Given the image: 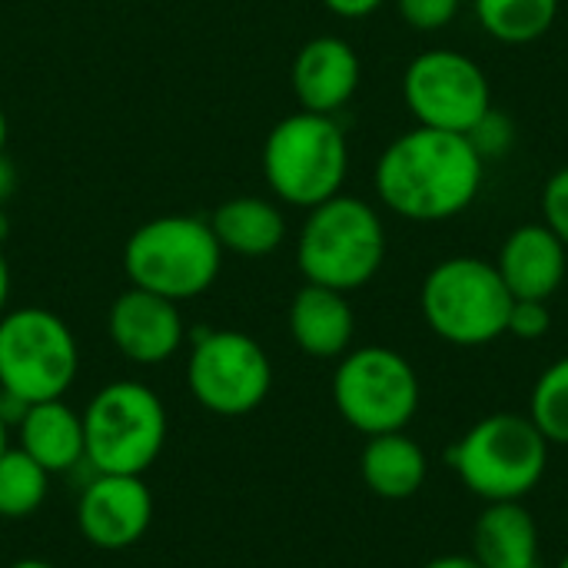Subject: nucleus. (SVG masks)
Here are the masks:
<instances>
[{"mask_svg":"<svg viewBox=\"0 0 568 568\" xmlns=\"http://www.w3.org/2000/svg\"><path fill=\"white\" fill-rule=\"evenodd\" d=\"M486 160L466 133L416 126L396 136L376 163V193L403 220L439 223L473 206Z\"/></svg>","mask_w":568,"mask_h":568,"instance_id":"nucleus-1","label":"nucleus"},{"mask_svg":"<svg viewBox=\"0 0 568 568\" xmlns=\"http://www.w3.org/2000/svg\"><path fill=\"white\" fill-rule=\"evenodd\" d=\"M223 266V246L210 220L166 213L136 226L123 246V273L130 286L166 296L173 303L206 293Z\"/></svg>","mask_w":568,"mask_h":568,"instance_id":"nucleus-2","label":"nucleus"},{"mask_svg":"<svg viewBox=\"0 0 568 568\" xmlns=\"http://www.w3.org/2000/svg\"><path fill=\"white\" fill-rule=\"evenodd\" d=\"M383 260L386 230L366 200L336 193L306 213L296 243V263L306 283L349 293L366 286L379 273Z\"/></svg>","mask_w":568,"mask_h":568,"instance_id":"nucleus-3","label":"nucleus"},{"mask_svg":"<svg viewBox=\"0 0 568 568\" xmlns=\"http://www.w3.org/2000/svg\"><path fill=\"white\" fill-rule=\"evenodd\" d=\"M349 170V143L329 113H290L263 143V176L270 190L290 203L313 210L343 190Z\"/></svg>","mask_w":568,"mask_h":568,"instance_id":"nucleus-4","label":"nucleus"},{"mask_svg":"<svg viewBox=\"0 0 568 568\" xmlns=\"http://www.w3.org/2000/svg\"><path fill=\"white\" fill-rule=\"evenodd\" d=\"M166 406L146 383H106L83 409L87 466L93 473L146 476L166 446Z\"/></svg>","mask_w":568,"mask_h":568,"instance_id":"nucleus-5","label":"nucleus"},{"mask_svg":"<svg viewBox=\"0 0 568 568\" xmlns=\"http://www.w3.org/2000/svg\"><path fill=\"white\" fill-rule=\"evenodd\" d=\"M456 476L486 503H523L546 476L549 443L529 416L496 413L449 453Z\"/></svg>","mask_w":568,"mask_h":568,"instance_id":"nucleus-6","label":"nucleus"},{"mask_svg":"<svg viewBox=\"0 0 568 568\" xmlns=\"http://www.w3.org/2000/svg\"><path fill=\"white\" fill-rule=\"evenodd\" d=\"M419 303L439 339L453 346H486L506 333L516 300L489 260L453 256L429 270Z\"/></svg>","mask_w":568,"mask_h":568,"instance_id":"nucleus-7","label":"nucleus"},{"mask_svg":"<svg viewBox=\"0 0 568 568\" xmlns=\"http://www.w3.org/2000/svg\"><path fill=\"white\" fill-rule=\"evenodd\" d=\"M80 373L73 329L43 306H20L0 316V389L27 406L63 399Z\"/></svg>","mask_w":568,"mask_h":568,"instance_id":"nucleus-8","label":"nucleus"},{"mask_svg":"<svg viewBox=\"0 0 568 568\" xmlns=\"http://www.w3.org/2000/svg\"><path fill=\"white\" fill-rule=\"evenodd\" d=\"M333 403L363 436L399 433L419 409V376L396 349L359 346L349 349L333 373Z\"/></svg>","mask_w":568,"mask_h":568,"instance_id":"nucleus-9","label":"nucleus"},{"mask_svg":"<svg viewBox=\"0 0 568 568\" xmlns=\"http://www.w3.org/2000/svg\"><path fill=\"white\" fill-rule=\"evenodd\" d=\"M186 386L206 413L240 419L266 403L273 363L266 349L240 329H203L190 346Z\"/></svg>","mask_w":568,"mask_h":568,"instance_id":"nucleus-10","label":"nucleus"},{"mask_svg":"<svg viewBox=\"0 0 568 568\" xmlns=\"http://www.w3.org/2000/svg\"><path fill=\"white\" fill-rule=\"evenodd\" d=\"M403 97L419 126L473 133L493 110V87L476 60L439 47L419 53L403 77Z\"/></svg>","mask_w":568,"mask_h":568,"instance_id":"nucleus-11","label":"nucleus"},{"mask_svg":"<svg viewBox=\"0 0 568 568\" xmlns=\"http://www.w3.org/2000/svg\"><path fill=\"white\" fill-rule=\"evenodd\" d=\"M153 526V493L143 476L93 473L77 499V529L100 552L133 549Z\"/></svg>","mask_w":568,"mask_h":568,"instance_id":"nucleus-12","label":"nucleus"},{"mask_svg":"<svg viewBox=\"0 0 568 568\" xmlns=\"http://www.w3.org/2000/svg\"><path fill=\"white\" fill-rule=\"evenodd\" d=\"M106 333L116 353L136 366H160L173 359L186 339L180 303L130 286L120 293L106 313Z\"/></svg>","mask_w":568,"mask_h":568,"instance_id":"nucleus-13","label":"nucleus"},{"mask_svg":"<svg viewBox=\"0 0 568 568\" xmlns=\"http://www.w3.org/2000/svg\"><path fill=\"white\" fill-rule=\"evenodd\" d=\"M359 57L343 37H313L293 60V93L310 113H336L359 90Z\"/></svg>","mask_w":568,"mask_h":568,"instance_id":"nucleus-14","label":"nucleus"},{"mask_svg":"<svg viewBox=\"0 0 568 568\" xmlns=\"http://www.w3.org/2000/svg\"><path fill=\"white\" fill-rule=\"evenodd\" d=\"M496 270L513 300H549L566 280L568 246L546 223H526L506 236Z\"/></svg>","mask_w":568,"mask_h":568,"instance_id":"nucleus-15","label":"nucleus"},{"mask_svg":"<svg viewBox=\"0 0 568 568\" xmlns=\"http://www.w3.org/2000/svg\"><path fill=\"white\" fill-rule=\"evenodd\" d=\"M356 333V316L346 293L306 283L290 303V336L316 359H339L349 353Z\"/></svg>","mask_w":568,"mask_h":568,"instance_id":"nucleus-16","label":"nucleus"},{"mask_svg":"<svg viewBox=\"0 0 568 568\" xmlns=\"http://www.w3.org/2000/svg\"><path fill=\"white\" fill-rule=\"evenodd\" d=\"M17 446L50 476L70 473L80 463L87 466L83 413H77L67 399L27 406L23 419L17 423Z\"/></svg>","mask_w":568,"mask_h":568,"instance_id":"nucleus-17","label":"nucleus"},{"mask_svg":"<svg viewBox=\"0 0 568 568\" xmlns=\"http://www.w3.org/2000/svg\"><path fill=\"white\" fill-rule=\"evenodd\" d=\"M473 556L483 568H542L532 513L523 503H489L473 529Z\"/></svg>","mask_w":568,"mask_h":568,"instance_id":"nucleus-18","label":"nucleus"},{"mask_svg":"<svg viewBox=\"0 0 568 568\" xmlns=\"http://www.w3.org/2000/svg\"><path fill=\"white\" fill-rule=\"evenodd\" d=\"M210 226L223 253L250 260L276 253L286 240V220L280 206L263 196H233L220 203L210 216Z\"/></svg>","mask_w":568,"mask_h":568,"instance_id":"nucleus-19","label":"nucleus"},{"mask_svg":"<svg viewBox=\"0 0 568 568\" xmlns=\"http://www.w3.org/2000/svg\"><path fill=\"white\" fill-rule=\"evenodd\" d=\"M359 473L373 496L403 503L413 499L426 483V453L403 429L369 436L359 456Z\"/></svg>","mask_w":568,"mask_h":568,"instance_id":"nucleus-20","label":"nucleus"},{"mask_svg":"<svg viewBox=\"0 0 568 568\" xmlns=\"http://www.w3.org/2000/svg\"><path fill=\"white\" fill-rule=\"evenodd\" d=\"M559 0H476L479 27L503 43H532L556 23Z\"/></svg>","mask_w":568,"mask_h":568,"instance_id":"nucleus-21","label":"nucleus"},{"mask_svg":"<svg viewBox=\"0 0 568 568\" xmlns=\"http://www.w3.org/2000/svg\"><path fill=\"white\" fill-rule=\"evenodd\" d=\"M50 493V473L20 446L0 456V523H20L40 513Z\"/></svg>","mask_w":568,"mask_h":568,"instance_id":"nucleus-22","label":"nucleus"},{"mask_svg":"<svg viewBox=\"0 0 568 568\" xmlns=\"http://www.w3.org/2000/svg\"><path fill=\"white\" fill-rule=\"evenodd\" d=\"M529 419L549 446H568V356L539 376L529 399Z\"/></svg>","mask_w":568,"mask_h":568,"instance_id":"nucleus-23","label":"nucleus"},{"mask_svg":"<svg viewBox=\"0 0 568 568\" xmlns=\"http://www.w3.org/2000/svg\"><path fill=\"white\" fill-rule=\"evenodd\" d=\"M399 17L416 30H439L459 13V0H396Z\"/></svg>","mask_w":568,"mask_h":568,"instance_id":"nucleus-24","label":"nucleus"},{"mask_svg":"<svg viewBox=\"0 0 568 568\" xmlns=\"http://www.w3.org/2000/svg\"><path fill=\"white\" fill-rule=\"evenodd\" d=\"M549 326H552V316H549L546 300H516L506 333H513L519 339H539L549 333Z\"/></svg>","mask_w":568,"mask_h":568,"instance_id":"nucleus-25","label":"nucleus"},{"mask_svg":"<svg viewBox=\"0 0 568 568\" xmlns=\"http://www.w3.org/2000/svg\"><path fill=\"white\" fill-rule=\"evenodd\" d=\"M542 213H546V226L568 246V166L549 176L542 190Z\"/></svg>","mask_w":568,"mask_h":568,"instance_id":"nucleus-26","label":"nucleus"},{"mask_svg":"<svg viewBox=\"0 0 568 568\" xmlns=\"http://www.w3.org/2000/svg\"><path fill=\"white\" fill-rule=\"evenodd\" d=\"M469 140H473V146L479 150V156L486 160L489 153L493 156H499V153H506V146L513 143V123L503 116V113H496V110H489L479 123H476V130L473 133H466Z\"/></svg>","mask_w":568,"mask_h":568,"instance_id":"nucleus-27","label":"nucleus"},{"mask_svg":"<svg viewBox=\"0 0 568 568\" xmlns=\"http://www.w3.org/2000/svg\"><path fill=\"white\" fill-rule=\"evenodd\" d=\"M336 17H346V20H359V17H369L373 10L383 7V0H323Z\"/></svg>","mask_w":568,"mask_h":568,"instance_id":"nucleus-28","label":"nucleus"},{"mask_svg":"<svg viewBox=\"0 0 568 568\" xmlns=\"http://www.w3.org/2000/svg\"><path fill=\"white\" fill-rule=\"evenodd\" d=\"M13 190H17V170H13L10 160L0 153V206L13 196Z\"/></svg>","mask_w":568,"mask_h":568,"instance_id":"nucleus-29","label":"nucleus"},{"mask_svg":"<svg viewBox=\"0 0 568 568\" xmlns=\"http://www.w3.org/2000/svg\"><path fill=\"white\" fill-rule=\"evenodd\" d=\"M423 568H483L476 562V556H439Z\"/></svg>","mask_w":568,"mask_h":568,"instance_id":"nucleus-30","label":"nucleus"},{"mask_svg":"<svg viewBox=\"0 0 568 568\" xmlns=\"http://www.w3.org/2000/svg\"><path fill=\"white\" fill-rule=\"evenodd\" d=\"M7 303H10V266H7V256L0 250V316L7 313Z\"/></svg>","mask_w":568,"mask_h":568,"instance_id":"nucleus-31","label":"nucleus"},{"mask_svg":"<svg viewBox=\"0 0 568 568\" xmlns=\"http://www.w3.org/2000/svg\"><path fill=\"white\" fill-rule=\"evenodd\" d=\"M7 568H57V566H53V562H47V559L30 556V559H17V562H10Z\"/></svg>","mask_w":568,"mask_h":568,"instance_id":"nucleus-32","label":"nucleus"},{"mask_svg":"<svg viewBox=\"0 0 568 568\" xmlns=\"http://www.w3.org/2000/svg\"><path fill=\"white\" fill-rule=\"evenodd\" d=\"M10 449V426L3 423V416H0V456Z\"/></svg>","mask_w":568,"mask_h":568,"instance_id":"nucleus-33","label":"nucleus"},{"mask_svg":"<svg viewBox=\"0 0 568 568\" xmlns=\"http://www.w3.org/2000/svg\"><path fill=\"white\" fill-rule=\"evenodd\" d=\"M3 146H7V116L0 110V153H3Z\"/></svg>","mask_w":568,"mask_h":568,"instance_id":"nucleus-34","label":"nucleus"},{"mask_svg":"<svg viewBox=\"0 0 568 568\" xmlns=\"http://www.w3.org/2000/svg\"><path fill=\"white\" fill-rule=\"evenodd\" d=\"M7 233H10V223H7V213L0 210V243L7 240Z\"/></svg>","mask_w":568,"mask_h":568,"instance_id":"nucleus-35","label":"nucleus"},{"mask_svg":"<svg viewBox=\"0 0 568 568\" xmlns=\"http://www.w3.org/2000/svg\"><path fill=\"white\" fill-rule=\"evenodd\" d=\"M559 568H568V556H566V559H562V562H559Z\"/></svg>","mask_w":568,"mask_h":568,"instance_id":"nucleus-36","label":"nucleus"}]
</instances>
